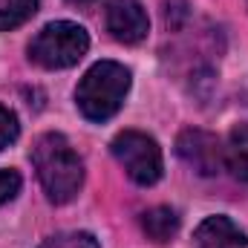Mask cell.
<instances>
[{"instance_id": "obj_5", "label": "cell", "mask_w": 248, "mask_h": 248, "mask_svg": "<svg viewBox=\"0 0 248 248\" xmlns=\"http://www.w3.org/2000/svg\"><path fill=\"white\" fill-rule=\"evenodd\" d=\"M176 153L199 176H217L225 168V144L208 130H196V127L182 130L176 139Z\"/></svg>"}, {"instance_id": "obj_10", "label": "cell", "mask_w": 248, "mask_h": 248, "mask_svg": "<svg viewBox=\"0 0 248 248\" xmlns=\"http://www.w3.org/2000/svg\"><path fill=\"white\" fill-rule=\"evenodd\" d=\"M38 12V0H0V32L17 29Z\"/></svg>"}, {"instance_id": "obj_4", "label": "cell", "mask_w": 248, "mask_h": 248, "mask_svg": "<svg viewBox=\"0 0 248 248\" xmlns=\"http://www.w3.org/2000/svg\"><path fill=\"white\" fill-rule=\"evenodd\" d=\"M116 162L127 170V176L136 185H156L165 173V159H162V147L156 144L153 136L141 133V130H124L113 139L110 144Z\"/></svg>"}, {"instance_id": "obj_6", "label": "cell", "mask_w": 248, "mask_h": 248, "mask_svg": "<svg viewBox=\"0 0 248 248\" xmlns=\"http://www.w3.org/2000/svg\"><path fill=\"white\" fill-rule=\"evenodd\" d=\"M107 32L119 44H141L150 32L144 6L139 0H110L107 3Z\"/></svg>"}, {"instance_id": "obj_3", "label": "cell", "mask_w": 248, "mask_h": 248, "mask_svg": "<svg viewBox=\"0 0 248 248\" xmlns=\"http://www.w3.org/2000/svg\"><path fill=\"white\" fill-rule=\"evenodd\" d=\"M90 49V35L84 26L72 20L46 23L29 44V61L44 69H66L75 66Z\"/></svg>"}, {"instance_id": "obj_11", "label": "cell", "mask_w": 248, "mask_h": 248, "mask_svg": "<svg viewBox=\"0 0 248 248\" xmlns=\"http://www.w3.org/2000/svg\"><path fill=\"white\" fill-rule=\"evenodd\" d=\"M41 248H101L98 240L87 231H72V234H55L49 240H44Z\"/></svg>"}, {"instance_id": "obj_13", "label": "cell", "mask_w": 248, "mask_h": 248, "mask_svg": "<svg viewBox=\"0 0 248 248\" xmlns=\"http://www.w3.org/2000/svg\"><path fill=\"white\" fill-rule=\"evenodd\" d=\"M20 185H23V179H20L17 170L0 168V208H3L6 202H12V199L20 193Z\"/></svg>"}, {"instance_id": "obj_12", "label": "cell", "mask_w": 248, "mask_h": 248, "mask_svg": "<svg viewBox=\"0 0 248 248\" xmlns=\"http://www.w3.org/2000/svg\"><path fill=\"white\" fill-rule=\"evenodd\" d=\"M17 136H20L17 116H15L9 107H3V104H0V150H3V147H9Z\"/></svg>"}, {"instance_id": "obj_14", "label": "cell", "mask_w": 248, "mask_h": 248, "mask_svg": "<svg viewBox=\"0 0 248 248\" xmlns=\"http://www.w3.org/2000/svg\"><path fill=\"white\" fill-rule=\"evenodd\" d=\"M66 3H72V6H78V9H93L98 0H66Z\"/></svg>"}, {"instance_id": "obj_1", "label": "cell", "mask_w": 248, "mask_h": 248, "mask_svg": "<svg viewBox=\"0 0 248 248\" xmlns=\"http://www.w3.org/2000/svg\"><path fill=\"white\" fill-rule=\"evenodd\" d=\"M32 165L49 202L66 205L84 187V162L61 133H44L32 147Z\"/></svg>"}, {"instance_id": "obj_8", "label": "cell", "mask_w": 248, "mask_h": 248, "mask_svg": "<svg viewBox=\"0 0 248 248\" xmlns=\"http://www.w3.org/2000/svg\"><path fill=\"white\" fill-rule=\"evenodd\" d=\"M141 231L147 234V240L153 243H170L179 231V217L173 208L168 205H159V208H150L141 214Z\"/></svg>"}, {"instance_id": "obj_2", "label": "cell", "mask_w": 248, "mask_h": 248, "mask_svg": "<svg viewBox=\"0 0 248 248\" xmlns=\"http://www.w3.org/2000/svg\"><path fill=\"white\" fill-rule=\"evenodd\" d=\"M127 93H130V69L116 61H98L84 72L75 90V104L84 119L107 122L122 110Z\"/></svg>"}, {"instance_id": "obj_9", "label": "cell", "mask_w": 248, "mask_h": 248, "mask_svg": "<svg viewBox=\"0 0 248 248\" xmlns=\"http://www.w3.org/2000/svg\"><path fill=\"white\" fill-rule=\"evenodd\" d=\"M225 168L240 182H248V127H240L231 133L225 144Z\"/></svg>"}, {"instance_id": "obj_7", "label": "cell", "mask_w": 248, "mask_h": 248, "mask_svg": "<svg viewBox=\"0 0 248 248\" xmlns=\"http://www.w3.org/2000/svg\"><path fill=\"white\" fill-rule=\"evenodd\" d=\"M193 248H248L246 231L231 217H208L193 231Z\"/></svg>"}]
</instances>
